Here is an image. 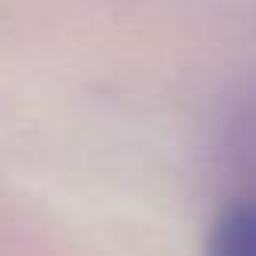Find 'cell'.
I'll use <instances>...</instances> for the list:
<instances>
[{"label":"cell","instance_id":"6da1fadb","mask_svg":"<svg viewBox=\"0 0 256 256\" xmlns=\"http://www.w3.org/2000/svg\"><path fill=\"white\" fill-rule=\"evenodd\" d=\"M218 156L234 182L256 194V84L227 100L218 120Z\"/></svg>","mask_w":256,"mask_h":256},{"label":"cell","instance_id":"7a4b0ae2","mask_svg":"<svg viewBox=\"0 0 256 256\" xmlns=\"http://www.w3.org/2000/svg\"><path fill=\"white\" fill-rule=\"evenodd\" d=\"M208 250L218 256H256V194L237 198L214 220Z\"/></svg>","mask_w":256,"mask_h":256}]
</instances>
